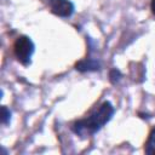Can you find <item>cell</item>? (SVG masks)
Segmentation results:
<instances>
[{
    "instance_id": "6da1fadb",
    "label": "cell",
    "mask_w": 155,
    "mask_h": 155,
    "mask_svg": "<svg viewBox=\"0 0 155 155\" xmlns=\"http://www.w3.org/2000/svg\"><path fill=\"white\" fill-rule=\"evenodd\" d=\"M114 111H115V109H114L113 104L110 102L105 101L98 108H96L88 116L75 121L71 125V131L82 138L93 136L105 124H108L111 120Z\"/></svg>"
},
{
    "instance_id": "7a4b0ae2",
    "label": "cell",
    "mask_w": 155,
    "mask_h": 155,
    "mask_svg": "<svg viewBox=\"0 0 155 155\" xmlns=\"http://www.w3.org/2000/svg\"><path fill=\"white\" fill-rule=\"evenodd\" d=\"M34 51H35V45L29 36L21 35L16 39L13 44V52L17 61L24 67H28L31 63V56Z\"/></svg>"
},
{
    "instance_id": "3957f363",
    "label": "cell",
    "mask_w": 155,
    "mask_h": 155,
    "mask_svg": "<svg viewBox=\"0 0 155 155\" xmlns=\"http://www.w3.org/2000/svg\"><path fill=\"white\" fill-rule=\"evenodd\" d=\"M51 12L58 17L68 18L74 13V4L70 0H48Z\"/></svg>"
},
{
    "instance_id": "277c9868",
    "label": "cell",
    "mask_w": 155,
    "mask_h": 155,
    "mask_svg": "<svg viewBox=\"0 0 155 155\" xmlns=\"http://www.w3.org/2000/svg\"><path fill=\"white\" fill-rule=\"evenodd\" d=\"M75 68L79 71H91V70H98L101 68V65L97 61L88 58V59H84V61L78 62Z\"/></svg>"
},
{
    "instance_id": "5b68a950",
    "label": "cell",
    "mask_w": 155,
    "mask_h": 155,
    "mask_svg": "<svg viewBox=\"0 0 155 155\" xmlns=\"http://www.w3.org/2000/svg\"><path fill=\"white\" fill-rule=\"evenodd\" d=\"M144 151L147 154H155V127L151 130V132L148 137V140L145 142Z\"/></svg>"
},
{
    "instance_id": "8992f818",
    "label": "cell",
    "mask_w": 155,
    "mask_h": 155,
    "mask_svg": "<svg viewBox=\"0 0 155 155\" xmlns=\"http://www.w3.org/2000/svg\"><path fill=\"white\" fill-rule=\"evenodd\" d=\"M11 120V111L10 109H7L6 107H2L1 108V122L2 125H7Z\"/></svg>"
},
{
    "instance_id": "52a82bcc",
    "label": "cell",
    "mask_w": 155,
    "mask_h": 155,
    "mask_svg": "<svg viewBox=\"0 0 155 155\" xmlns=\"http://www.w3.org/2000/svg\"><path fill=\"white\" fill-rule=\"evenodd\" d=\"M119 78H120V71L116 70V69L111 70V73H110V80H111L113 82H115V79H116V81H117Z\"/></svg>"
},
{
    "instance_id": "ba28073f",
    "label": "cell",
    "mask_w": 155,
    "mask_h": 155,
    "mask_svg": "<svg viewBox=\"0 0 155 155\" xmlns=\"http://www.w3.org/2000/svg\"><path fill=\"white\" fill-rule=\"evenodd\" d=\"M151 11L155 15V0H151Z\"/></svg>"
}]
</instances>
